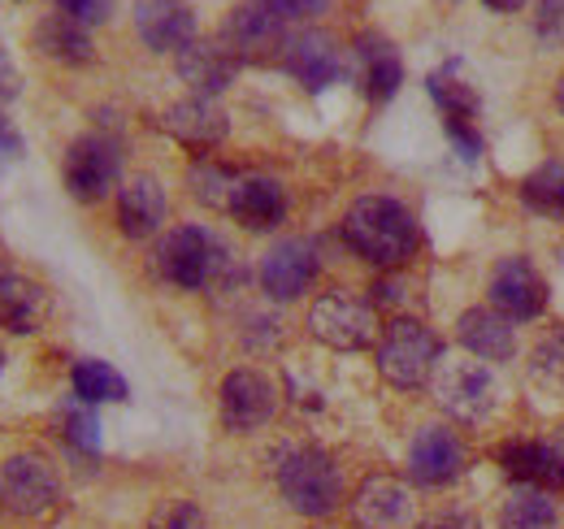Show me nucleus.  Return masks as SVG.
<instances>
[{"mask_svg":"<svg viewBox=\"0 0 564 529\" xmlns=\"http://www.w3.org/2000/svg\"><path fill=\"white\" fill-rule=\"evenodd\" d=\"M0 91H4V96H13V91H18V69L9 66L4 48H0Z\"/></svg>","mask_w":564,"mask_h":529,"instance_id":"41","label":"nucleus"},{"mask_svg":"<svg viewBox=\"0 0 564 529\" xmlns=\"http://www.w3.org/2000/svg\"><path fill=\"white\" fill-rule=\"evenodd\" d=\"M534 382H543L547 391L564 396V326H552L534 343V360H530Z\"/></svg>","mask_w":564,"mask_h":529,"instance_id":"30","label":"nucleus"},{"mask_svg":"<svg viewBox=\"0 0 564 529\" xmlns=\"http://www.w3.org/2000/svg\"><path fill=\"white\" fill-rule=\"evenodd\" d=\"M308 334L335 352H360L378 338V322L365 300H356L348 291H326L308 309Z\"/></svg>","mask_w":564,"mask_h":529,"instance_id":"6","label":"nucleus"},{"mask_svg":"<svg viewBox=\"0 0 564 529\" xmlns=\"http://www.w3.org/2000/svg\"><path fill=\"white\" fill-rule=\"evenodd\" d=\"M44 317H48L44 287L35 278H22V273L0 269V326L13 334H31L40 331Z\"/></svg>","mask_w":564,"mask_h":529,"instance_id":"23","label":"nucleus"},{"mask_svg":"<svg viewBox=\"0 0 564 529\" xmlns=\"http://www.w3.org/2000/svg\"><path fill=\"white\" fill-rule=\"evenodd\" d=\"M165 208H170L165 187L152 174H135L118 192V226L127 239H152L165 222Z\"/></svg>","mask_w":564,"mask_h":529,"instance_id":"20","label":"nucleus"},{"mask_svg":"<svg viewBox=\"0 0 564 529\" xmlns=\"http://www.w3.org/2000/svg\"><path fill=\"white\" fill-rule=\"evenodd\" d=\"M425 91L434 96V105L443 109V118H460V122H474V118H478V109H482L478 91H474L465 78H456V66L434 69V74L425 78Z\"/></svg>","mask_w":564,"mask_h":529,"instance_id":"28","label":"nucleus"},{"mask_svg":"<svg viewBox=\"0 0 564 529\" xmlns=\"http://www.w3.org/2000/svg\"><path fill=\"white\" fill-rule=\"evenodd\" d=\"M66 439H70L78 452H87V456L100 452V417L91 412V403L66 408Z\"/></svg>","mask_w":564,"mask_h":529,"instance_id":"32","label":"nucleus"},{"mask_svg":"<svg viewBox=\"0 0 564 529\" xmlns=\"http://www.w3.org/2000/svg\"><path fill=\"white\" fill-rule=\"evenodd\" d=\"M4 91H0V161H18L22 156V134H18V127L4 118Z\"/></svg>","mask_w":564,"mask_h":529,"instance_id":"39","label":"nucleus"},{"mask_svg":"<svg viewBox=\"0 0 564 529\" xmlns=\"http://www.w3.org/2000/svg\"><path fill=\"white\" fill-rule=\"evenodd\" d=\"M561 526V508L543 486H521L503 512H499V529H556Z\"/></svg>","mask_w":564,"mask_h":529,"instance_id":"25","label":"nucleus"},{"mask_svg":"<svg viewBox=\"0 0 564 529\" xmlns=\"http://www.w3.org/2000/svg\"><path fill=\"white\" fill-rule=\"evenodd\" d=\"M534 31L547 48H561L564 44V0H539V13H534Z\"/></svg>","mask_w":564,"mask_h":529,"instance_id":"34","label":"nucleus"},{"mask_svg":"<svg viewBox=\"0 0 564 529\" xmlns=\"http://www.w3.org/2000/svg\"><path fill=\"white\" fill-rule=\"evenodd\" d=\"M66 18L74 22H83V26H100V22H109V13H113V0H53Z\"/></svg>","mask_w":564,"mask_h":529,"instance_id":"35","label":"nucleus"},{"mask_svg":"<svg viewBox=\"0 0 564 529\" xmlns=\"http://www.w3.org/2000/svg\"><path fill=\"white\" fill-rule=\"evenodd\" d=\"M456 338H460V347L469 352V356H478V360H508L512 352H517V331H512V322L503 317V313H495V309H469V313H460V322H456Z\"/></svg>","mask_w":564,"mask_h":529,"instance_id":"22","label":"nucleus"},{"mask_svg":"<svg viewBox=\"0 0 564 529\" xmlns=\"http://www.w3.org/2000/svg\"><path fill=\"white\" fill-rule=\"evenodd\" d=\"M31 40H35V48H40L44 57H53V62H62V66H87V62H96V44H91L87 26L66 18V13L40 18L35 31H31Z\"/></svg>","mask_w":564,"mask_h":529,"instance_id":"24","label":"nucleus"},{"mask_svg":"<svg viewBox=\"0 0 564 529\" xmlns=\"http://www.w3.org/2000/svg\"><path fill=\"white\" fill-rule=\"evenodd\" d=\"M491 309L508 322H534L547 309V282L525 257H503L491 269Z\"/></svg>","mask_w":564,"mask_h":529,"instance_id":"10","label":"nucleus"},{"mask_svg":"<svg viewBox=\"0 0 564 529\" xmlns=\"http://www.w3.org/2000/svg\"><path fill=\"white\" fill-rule=\"evenodd\" d=\"M152 273L178 291H205L235 278V252L205 226H174L152 252Z\"/></svg>","mask_w":564,"mask_h":529,"instance_id":"2","label":"nucleus"},{"mask_svg":"<svg viewBox=\"0 0 564 529\" xmlns=\"http://www.w3.org/2000/svg\"><path fill=\"white\" fill-rule=\"evenodd\" d=\"M217 408H221V425L230 434H257V430H265L274 421L279 391H274V382L261 369H235L221 382Z\"/></svg>","mask_w":564,"mask_h":529,"instance_id":"8","label":"nucleus"},{"mask_svg":"<svg viewBox=\"0 0 564 529\" xmlns=\"http://www.w3.org/2000/svg\"><path fill=\"white\" fill-rule=\"evenodd\" d=\"M0 369H4V352H0Z\"/></svg>","mask_w":564,"mask_h":529,"instance_id":"44","label":"nucleus"},{"mask_svg":"<svg viewBox=\"0 0 564 529\" xmlns=\"http://www.w3.org/2000/svg\"><path fill=\"white\" fill-rule=\"evenodd\" d=\"M235 179L239 174H230L226 165H213V161H200V165H192V192L205 199L209 208H226L230 204V187H235Z\"/></svg>","mask_w":564,"mask_h":529,"instance_id":"31","label":"nucleus"},{"mask_svg":"<svg viewBox=\"0 0 564 529\" xmlns=\"http://www.w3.org/2000/svg\"><path fill=\"white\" fill-rule=\"evenodd\" d=\"M543 447H547V464H552V490H564V425H556L543 439Z\"/></svg>","mask_w":564,"mask_h":529,"instance_id":"38","label":"nucleus"},{"mask_svg":"<svg viewBox=\"0 0 564 529\" xmlns=\"http://www.w3.org/2000/svg\"><path fill=\"white\" fill-rule=\"evenodd\" d=\"M62 174H66V192L74 199L96 204V199H105L118 187V179H122V152L105 134H83V139L70 143Z\"/></svg>","mask_w":564,"mask_h":529,"instance_id":"7","label":"nucleus"},{"mask_svg":"<svg viewBox=\"0 0 564 529\" xmlns=\"http://www.w3.org/2000/svg\"><path fill=\"white\" fill-rule=\"evenodd\" d=\"M499 468L517 482V486H543L552 490V464H547V447L534 439H512L499 447Z\"/></svg>","mask_w":564,"mask_h":529,"instance_id":"26","label":"nucleus"},{"mask_svg":"<svg viewBox=\"0 0 564 529\" xmlns=\"http://www.w3.org/2000/svg\"><path fill=\"white\" fill-rule=\"evenodd\" d=\"M279 490L300 517H330L344 504V473L322 447H291L279 464Z\"/></svg>","mask_w":564,"mask_h":529,"instance_id":"4","label":"nucleus"},{"mask_svg":"<svg viewBox=\"0 0 564 529\" xmlns=\"http://www.w3.org/2000/svg\"><path fill=\"white\" fill-rule=\"evenodd\" d=\"M443 127H447V139L456 143V152H460L465 161H478V156H482V134L474 131V122H460V118H443Z\"/></svg>","mask_w":564,"mask_h":529,"instance_id":"36","label":"nucleus"},{"mask_svg":"<svg viewBox=\"0 0 564 529\" xmlns=\"http://www.w3.org/2000/svg\"><path fill=\"white\" fill-rule=\"evenodd\" d=\"M430 387H434V399H438V408L447 417L469 421V425L487 421L495 412V403H499V378L491 374V365L478 360V356H443L434 378H430Z\"/></svg>","mask_w":564,"mask_h":529,"instance_id":"5","label":"nucleus"},{"mask_svg":"<svg viewBox=\"0 0 564 529\" xmlns=\"http://www.w3.org/2000/svg\"><path fill=\"white\" fill-rule=\"evenodd\" d=\"M0 495L18 517H44L62 499V477L40 456H9L0 468Z\"/></svg>","mask_w":564,"mask_h":529,"instance_id":"11","label":"nucleus"},{"mask_svg":"<svg viewBox=\"0 0 564 529\" xmlns=\"http://www.w3.org/2000/svg\"><path fill=\"white\" fill-rule=\"evenodd\" d=\"M257 4H265L274 18H317L322 9H326V0H257Z\"/></svg>","mask_w":564,"mask_h":529,"instance_id":"37","label":"nucleus"},{"mask_svg":"<svg viewBox=\"0 0 564 529\" xmlns=\"http://www.w3.org/2000/svg\"><path fill=\"white\" fill-rule=\"evenodd\" d=\"M356 57H360V87H365V96H369L373 105H382V100H391V96L400 91V83H404V62H400V53H395V44H391L387 35L365 31V35L356 40Z\"/></svg>","mask_w":564,"mask_h":529,"instance_id":"21","label":"nucleus"},{"mask_svg":"<svg viewBox=\"0 0 564 529\" xmlns=\"http://www.w3.org/2000/svg\"><path fill=\"white\" fill-rule=\"evenodd\" d=\"M282 66L291 69V78L304 91H326L344 74V57H339V44L326 31H295V35H286Z\"/></svg>","mask_w":564,"mask_h":529,"instance_id":"13","label":"nucleus"},{"mask_svg":"<svg viewBox=\"0 0 564 529\" xmlns=\"http://www.w3.org/2000/svg\"><path fill=\"white\" fill-rule=\"evenodd\" d=\"M161 131L178 139L183 148H192V152H209L230 134V118L205 96H187V100H174L161 114Z\"/></svg>","mask_w":564,"mask_h":529,"instance_id":"18","label":"nucleus"},{"mask_svg":"<svg viewBox=\"0 0 564 529\" xmlns=\"http://www.w3.org/2000/svg\"><path fill=\"white\" fill-rule=\"evenodd\" d=\"M344 244L373 269H400L413 261L422 235L413 213L391 196H360L344 213Z\"/></svg>","mask_w":564,"mask_h":529,"instance_id":"1","label":"nucleus"},{"mask_svg":"<svg viewBox=\"0 0 564 529\" xmlns=\"http://www.w3.org/2000/svg\"><path fill=\"white\" fill-rule=\"evenodd\" d=\"M317 269H322V261H317V248L308 239H282L261 261V291L270 300H300L313 287Z\"/></svg>","mask_w":564,"mask_h":529,"instance_id":"14","label":"nucleus"},{"mask_svg":"<svg viewBox=\"0 0 564 529\" xmlns=\"http://www.w3.org/2000/svg\"><path fill=\"white\" fill-rule=\"evenodd\" d=\"M417 529H482L478 526V517H469V512H443V517H434V521H425Z\"/></svg>","mask_w":564,"mask_h":529,"instance_id":"40","label":"nucleus"},{"mask_svg":"<svg viewBox=\"0 0 564 529\" xmlns=\"http://www.w3.org/2000/svg\"><path fill=\"white\" fill-rule=\"evenodd\" d=\"M135 31L152 53H178L196 40V9L187 0H135Z\"/></svg>","mask_w":564,"mask_h":529,"instance_id":"17","label":"nucleus"},{"mask_svg":"<svg viewBox=\"0 0 564 529\" xmlns=\"http://www.w3.org/2000/svg\"><path fill=\"white\" fill-rule=\"evenodd\" d=\"M521 204H525L534 217L564 222V161L539 165V170L521 183Z\"/></svg>","mask_w":564,"mask_h":529,"instance_id":"27","label":"nucleus"},{"mask_svg":"<svg viewBox=\"0 0 564 529\" xmlns=\"http://www.w3.org/2000/svg\"><path fill=\"white\" fill-rule=\"evenodd\" d=\"M352 521L360 529H417V508L404 482L395 477H365L352 495Z\"/></svg>","mask_w":564,"mask_h":529,"instance_id":"12","label":"nucleus"},{"mask_svg":"<svg viewBox=\"0 0 564 529\" xmlns=\"http://www.w3.org/2000/svg\"><path fill=\"white\" fill-rule=\"evenodd\" d=\"M443 360V343L417 317H395L378 338V374L395 391H422Z\"/></svg>","mask_w":564,"mask_h":529,"instance_id":"3","label":"nucleus"},{"mask_svg":"<svg viewBox=\"0 0 564 529\" xmlns=\"http://www.w3.org/2000/svg\"><path fill=\"white\" fill-rule=\"evenodd\" d=\"M556 105H561V114H564V78L556 83Z\"/></svg>","mask_w":564,"mask_h":529,"instance_id":"43","label":"nucleus"},{"mask_svg":"<svg viewBox=\"0 0 564 529\" xmlns=\"http://www.w3.org/2000/svg\"><path fill=\"white\" fill-rule=\"evenodd\" d=\"M525 0H487V9H495V13H517Z\"/></svg>","mask_w":564,"mask_h":529,"instance_id":"42","label":"nucleus"},{"mask_svg":"<svg viewBox=\"0 0 564 529\" xmlns=\"http://www.w3.org/2000/svg\"><path fill=\"white\" fill-rule=\"evenodd\" d=\"M148 529H205V512H200L196 504L174 499V504H161V508L148 517Z\"/></svg>","mask_w":564,"mask_h":529,"instance_id":"33","label":"nucleus"},{"mask_svg":"<svg viewBox=\"0 0 564 529\" xmlns=\"http://www.w3.org/2000/svg\"><path fill=\"white\" fill-rule=\"evenodd\" d=\"M230 57L243 66V62H274L286 48V31H282V18H274L265 4H239L226 13L221 22V35H217Z\"/></svg>","mask_w":564,"mask_h":529,"instance_id":"9","label":"nucleus"},{"mask_svg":"<svg viewBox=\"0 0 564 529\" xmlns=\"http://www.w3.org/2000/svg\"><path fill=\"white\" fill-rule=\"evenodd\" d=\"M465 473V443L447 425H425L409 447V477L417 486H447Z\"/></svg>","mask_w":564,"mask_h":529,"instance_id":"15","label":"nucleus"},{"mask_svg":"<svg viewBox=\"0 0 564 529\" xmlns=\"http://www.w3.org/2000/svg\"><path fill=\"white\" fill-rule=\"evenodd\" d=\"M174 66H178V78L205 100L221 96L239 74V62L230 57V48L221 40H200V35L174 53Z\"/></svg>","mask_w":564,"mask_h":529,"instance_id":"16","label":"nucleus"},{"mask_svg":"<svg viewBox=\"0 0 564 529\" xmlns=\"http://www.w3.org/2000/svg\"><path fill=\"white\" fill-rule=\"evenodd\" d=\"M226 213L243 226V230H274L286 217V192H282L279 179L270 174H239L235 187H230V204Z\"/></svg>","mask_w":564,"mask_h":529,"instance_id":"19","label":"nucleus"},{"mask_svg":"<svg viewBox=\"0 0 564 529\" xmlns=\"http://www.w3.org/2000/svg\"><path fill=\"white\" fill-rule=\"evenodd\" d=\"M70 378H74V396L83 399V403H122V399L131 396L127 391V378L113 365H105V360H78Z\"/></svg>","mask_w":564,"mask_h":529,"instance_id":"29","label":"nucleus"}]
</instances>
